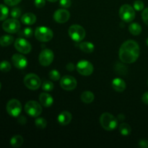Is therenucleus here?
I'll use <instances>...</instances> for the list:
<instances>
[{"mask_svg": "<svg viewBox=\"0 0 148 148\" xmlns=\"http://www.w3.org/2000/svg\"><path fill=\"white\" fill-rule=\"evenodd\" d=\"M69 37L75 42H79L85 38L86 32L85 29L79 25H72L68 30Z\"/></svg>", "mask_w": 148, "mask_h": 148, "instance_id": "4", "label": "nucleus"}, {"mask_svg": "<svg viewBox=\"0 0 148 148\" xmlns=\"http://www.w3.org/2000/svg\"><path fill=\"white\" fill-rule=\"evenodd\" d=\"M70 17V13L68 10L64 9H59L56 10L53 14V19L56 23H65L69 20Z\"/></svg>", "mask_w": 148, "mask_h": 148, "instance_id": "14", "label": "nucleus"}, {"mask_svg": "<svg viewBox=\"0 0 148 148\" xmlns=\"http://www.w3.org/2000/svg\"><path fill=\"white\" fill-rule=\"evenodd\" d=\"M35 124L38 129L43 130V129L46 128V125H47V121L44 118L40 117V118H37L35 120Z\"/></svg>", "mask_w": 148, "mask_h": 148, "instance_id": "27", "label": "nucleus"}, {"mask_svg": "<svg viewBox=\"0 0 148 148\" xmlns=\"http://www.w3.org/2000/svg\"><path fill=\"white\" fill-rule=\"evenodd\" d=\"M140 46L138 43L132 40L124 42L121 46L119 52L120 60L124 63H134L140 56Z\"/></svg>", "mask_w": 148, "mask_h": 148, "instance_id": "1", "label": "nucleus"}, {"mask_svg": "<svg viewBox=\"0 0 148 148\" xmlns=\"http://www.w3.org/2000/svg\"><path fill=\"white\" fill-rule=\"evenodd\" d=\"M79 49L85 53H90L95 49V46L93 45V43H90V42H82L79 44Z\"/></svg>", "mask_w": 148, "mask_h": 148, "instance_id": "20", "label": "nucleus"}, {"mask_svg": "<svg viewBox=\"0 0 148 148\" xmlns=\"http://www.w3.org/2000/svg\"><path fill=\"white\" fill-rule=\"evenodd\" d=\"M23 121H26V118H25V116H21L20 119H19V120H18V121H19V122H20L21 124H23Z\"/></svg>", "mask_w": 148, "mask_h": 148, "instance_id": "41", "label": "nucleus"}, {"mask_svg": "<svg viewBox=\"0 0 148 148\" xmlns=\"http://www.w3.org/2000/svg\"><path fill=\"white\" fill-rule=\"evenodd\" d=\"M7 111L10 116L13 117H17L20 115L22 111L21 103L17 99H12L7 103Z\"/></svg>", "mask_w": 148, "mask_h": 148, "instance_id": "8", "label": "nucleus"}, {"mask_svg": "<svg viewBox=\"0 0 148 148\" xmlns=\"http://www.w3.org/2000/svg\"><path fill=\"white\" fill-rule=\"evenodd\" d=\"M10 14H11V16L12 17V18L17 19L21 16V10L19 8H17V7H15V8H13L11 10Z\"/></svg>", "mask_w": 148, "mask_h": 148, "instance_id": "33", "label": "nucleus"}, {"mask_svg": "<svg viewBox=\"0 0 148 148\" xmlns=\"http://www.w3.org/2000/svg\"><path fill=\"white\" fill-rule=\"evenodd\" d=\"M100 123L103 128L106 131H112L118 126V120L109 113H104L100 117Z\"/></svg>", "mask_w": 148, "mask_h": 148, "instance_id": "2", "label": "nucleus"}, {"mask_svg": "<svg viewBox=\"0 0 148 148\" xmlns=\"http://www.w3.org/2000/svg\"><path fill=\"white\" fill-rule=\"evenodd\" d=\"M142 18H143L144 23L148 25V7L143 10V13H142Z\"/></svg>", "mask_w": 148, "mask_h": 148, "instance_id": "34", "label": "nucleus"}, {"mask_svg": "<svg viewBox=\"0 0 148 148\" xmlns=\"http://www.w3.org/2000/svg\"><path fill=\"white\" fill-rule=\"evenodd\" d=\"M49 1H50V2H55V1H58V0H48Z\"/></svg>", "mask_w": 148, "mask_h": 148, "instance_id": "42", "label": "nucleus"}, {"mask_svg": "<svg viewBox=\"0 0 148 148\" xmlns=\"http://www.w3.org/2000/svg\"><path fill=\"white\" fill-rule=\"evenodd\" d=\"M129 30H130V33L133 36H138L141 33L142 27L138 23H132L130 27H129Z\"/></svg>", "mask_w": 148, "mask_h": 148, "instance_id": "24", "label": "nucleus"}, {"mask_svg": "<svg viewBox=\"0 0 148 148\" xmlns=\"http://www.w3.org/2000/svg\"><path fill=\"white\" fill-rule=\"evenodd\" d=\"M53 58H54V55H53V51L49 49H45L42 50L39 54V63L43 66H49L53 62Z\"/></svg>", "mask_w": 148, "mask_h": 148, "instance_id": "10", "label": "nucleus"}, {"mask_svg": "<svg viewBox=\"0 0 148 148\" xmlns=\"http://www.w3.org/2000/svg\"><path fill=\"white\" fill-rule=\"evenodd\" d=\"M77 80L74 77L70 75H65L61 79L60 85L64 90L67 91L72 90L77 87Z\"/></svg>", "mask_w": 148, "mask_h": 148, "instance_id": "13", "label": "nucleus"}, {"mask_svg": "<svg viewBox=\"0 0 148 148\" xmlns=\"http://www.w3.org/2000/svg\"><path fill=\"white\" fill-rule=\"evenodd\" d=\"M112 87L116 92H123L126 89V83L121 78H115L112 81Z\"/></svg>", "mask_w": 148, "mask_h": 148, "instance_id": "18", "label": "nucleus"}, {"mask_svg": "<svg viewBox=\"0 0 148 148\" xmlns=\"http://www.w3.org/2000/svg\"><path fill=\"white\" fill-rule=\"evenodd\" d=\"M14 48L19 52L24 54L30 53L32 49V46L30 43L26 39L23 38H18L14 41Z\"/></svg>", "mask_w": 148, "mask_h": 148, "instance_id": "12", "label": "nucleus"}, {"mask_svg": "<svg viewBox=\"0 0 148 148\" xmlns=\"http://www.w3.org/2000/svg\"><path fill=\"white\" fill-rule=\"evenodd\" d=\"M142 101H143V102L144 103L147 104L148 105V92H145V93L143 94V97H142Z\"/></svg>", "mask_w": 148, "mask_h": 148, "instance_id": "39", "label": "nucleus"}, {"mask_svg": "<svg viewBox=\"0 0 148 148\" xmlns=\"http://www.w3.org/2000/svg\"><path fill=\"white\" fill-rule=\"evenodd\" d=\"M72 114L69 111H62L60 114H59L57 117L58 122L62 126H66L68 124L70 123V121H72Z\"/></svg>", "mask_w": 148, "mask_h": 148, "instance_id": "16", "label": "nucleus"}, {"mask_svg": "<svg viewBox=\"0 0 148 148\" xmlns=\"http://www.w3.org/2000/svg\"><path fill=\"white\" fill-rule=\"evenodd\" d=\"M34 4L37 8H42L46 4V0H35Z\"/></svg>", "mask_w": 148, "mask_h": 148, "instance_id": "36", "label": "nucleus"}, {"mask_svg": "<svg viewBox=\"0 0 148 148\" xmlns=\"http://www.w3.org/2000/svg\"><path fill=\"white\" fill-rule=\"evenodd\" d=\"M144 3L141 0H136L134 2V4H133V7L137 11H141V10H144Z\"/></svg>", "mask_w": 148, "mask_h": 148, "instance_id": "32", "label": "nucleus"}, {"mask_svg": "<svg viewBox=\"0 0 148 148\" xmlns=\"http://www.w3.org/2000/svg\"><path fill=\"white\" fill-rule=\"evenodd\" d=\"M146 43H147V46H148V38H147V40H146Z\"/></svg>", "mask_w": 148, "mask_h": 148, "instance_id": "43", "label": "nucleus"}, {"mask_svg": "<svg viewBox=\"0 0 148 148\" xmlns=\"http://www.w3.org/2000/svg\"><path fill=\"white\" fill-rule=\"evenodd\" d=\"M11 69V64L7 61H2L0 63V70L3 72H7Z\"/></svg>", "mask_w": 148, "mask_h": 148, "instance_id": "29", "label": "nucleus"}, {"mask_svg": "<svg viewBox=\"0 0 148 148\" xmlns=\"http://www.w3.org/2000/svg\"><path fill=\"white\" fill-rule=\"evenodd\" d=\"M72 4L71 0H60V5L64 8H68Z\"/></svg>", "mask_w": 148, "mask_h": 148, "instance_id": "37", "label": "nucleus"}, {"mask_svg": "<svg viewBox=\"0 0 148 148\" xmlns=\"http://www.w3.org/2000/svg\"><path fill=\"white\" fill-rule=\"evenodd\" d=\"M76 69L80 75L89 76L93 72V65L87 60H81L77 64Z\"/></svg>", "mask_w": 148, "mask_h": 148, "instance_id": "11", "label": "nucleus"}, {"mask_svg": "<svg viewBox=\"0 0 148 148\" xmlns=\"http://www.w3.org/2000/svg\"><path fill=\"white\" fill-rule=\"evenodd\" d=\"M21 1L22 0H4V3H5L6 4H7L8 6H11V7L17 5V4H19Z\"/></svg>", "mask_w": 148, "mask_h": 148, "instance_id": "35", "label": "nucleus"}, {"mask_svg": "<svg viewBox=\"0 0 148 148\" xmlns=\"http://www.w3.org/2000/svg\"><path fill=\"white\" fill-rule=\"evenodd\" d=\"M119 132L123 136H128L131 134L132 128L128 124L123 123L119 126Z\"/></svg>", "mask_w": 148, "mask_h": 148, "instance_id": "25", "label": "nucleus"}, {"mask_svg": "<svg viewBox=\"0 0 148 148\" xmlns=\"http://www.w3.org/2000/svg\"><path fill=\"white\" fill-rule=\"evenodd\" d=\"M14 42V37L10 35H5L0 37V46H8Z\"/></svg>", "mask_w": 148, "mask_h": 148, "instance_id": "22", "label": "nucleus"}, {"mask_svg": "<svg viewBox=\"0 0 148 148\" xmlns=\"http://www.w3.org/2000/svg\"><path fill=\"white\" fill-rule=\"evenodd\" d=\"M81 100L85 103H91L94 101V94L90 91H84L80 96Z\"/></svg>", "mask_w": 148, "mask_h": 148, "instance_id": "21", "label": "nucleus"}, {"mask_svg": "<svg viewBox=\"0 0 148 148\" xmlns=\"http://www.w3.org/2000/svg\"><path fill=\"white\" fill-rule=\"evenodd\" d=\"M25 111L30 116L38 117L41 114L42 107L37 101H30L25 106Z\"/></svg>", "mask_w": 148, "mask_h": 148, "instance_id": "7", "label": "nucleus"}, {"mask_svg": "<svg viewBox=\"0 0 148 148\" xmlns=\"http://www.w3.org/2000/svg\"><path fill=\"white\" fill-rule=\"evenodd\" d=\"M139 145L143 148H148V140H140V143H139Z\"/></svg>", "mask_w": 148, "mask_h": 148, "instance_id": "38", "label": "nucleus"}, {"mask_svg": "<svg viewBox=\"0 0 148 148\" xmlns=\"http://www.w3.org/2000/svg\"><path fill=\"white\" fill-rule=\"evenodd\" d=\"M23 144V138L20 135H14L10 140V145L13 147H20Z\"/></svg>", "mask_w": 148, "mask_h": 148, "instance_id": "23", "label": "nucleus"}, {"mask_svg": "<svg viewBox=\"0 0 148 148\" xmlns=\"http://www.w3.org/2000/svg\"><path fill=\"white\" fill-rule=\"evenodd\" d=\"M53 88H54V85H53V82H51V81H44L42 84V88L46 92H51L53 90Z\"/></svg>", "mask_w": 148, "mask_h": 148, "instance_id": "28", "label": "nucleus"}, {"mask_svg": "<svg viewBox=\"0 0 148 148\" xmlns=\"http://www.w3.org/2000/svg\"><path fill=\"white\" fill-rule=\"evenodd\" d=\"M2 28L9 33H16L20 30V23L17 19H8L2 23Z\"/></svg>", "mask_w": 148, "mask_h": 148, "instance_id": "9", "label": "nucleus"}, {"mask_svg": "<svg viewBox=\"0 0 148 148\" xmlns=\"http://www.w3.org/2000/svg\"><path fill=\"white\" fill-rule=\"evenodd\" d=\"M75 69V66L72 63H69L67 65H66V69H67V70L73 71Z\"/></svg>", "mask_w": 148, "mask_h": 148, "instance_id": "40", "label": "nucleus"}, {"mask_svg": "<svg viewBox=\"0 0 148 148\" xmlns=\"http://www.w3.org/2000/svg\"><path fill=\"white\" fill-rule=\"evenodd\" d=\"M119 17L123 21L130 23L135 17V11L134 7L130 4H124L119 9Z\"/></svg>", "mask_w": 148, "mask_h": 148, "instance_id": "5", "label": "nucleus"}, {"mask_svg": "<svg viewBox=\"0 0 148 148\" xmlns=\"http://www.w3.org/2000/svg\"><path fill=\"white\" fill-rule=\"evenodd\" d=\"M12 62L13 65L17 69H25L27 65V60L25 56L19 53H15L13 55L12 57Z\"/></svg>", "mask_w": 148, "mask_h": 148, "instance_id": "15", "label": "nucleus"}, {"mask_svg": "<svg viewBox=\"0 0 148 148\" xmlns=\"http://www.w3.org/2000/svg\"><path fill=\"white\" fill-rule=\"evenodd\" d=\"M24 84L28 89L31 90H36L38 89L41 85V81L38 75L30 73L25 77Z\"/></svg>", "mask_w": 148, "mask_h": 148, "instance_id": "6", "label": "nucleus"}, {"mask_svg": "<svg viewBox=\"0 0 148 148\" xmlns=\"http://www.w3.org/2000/svg\"><path fill=\"white\" fill-rule=\"evenodd\" d=\"M1 82H0V90H1Z\"/></svg>", "mask_w": 148, "mask_h": 148, "instance_id": "44", "label": "nucleus"}, {"mask_svg": "<svg viewBox=\"0 0 148 148\" xmlns=\"http://www.w3.org/2000/svg\"><path fill=\"white\" fill-rule=\"evenodd\" d=\"M39 101L43 106L49 108L53 104V99L51 95L47 92H42L39 95Z\"/></svg>", "mask_w": 148, "mask_h": 148, "instance_id": "17", "label": "nucleus"}, {"mask_svg": "<svg viewBox=\"0 0 148 148\" xmlns=\"http://www.w3.org/2000/svg\"><path fill=\"white\" fill-rule=\"evenodd\" d=\"M20 35H21L25 38H30L33 35V31L30 27H25L20 32Z\"/></svg>", "mask_w": 148, "mask_h": 148, "instance_id": "31", "label": "nucleus"}, {"mask_svg": "<svg viewBox=\"0 0 148 148\" xmlns=\"http://www.w3.org/2000/svg\"><path fill=\"white\" fill-rule=\"evenodd\" d=\"M21 21L23 24L27 25H31L36 23V16L31 12L25 13L22 16Z\"/></svg>", "mask_w": 148, "mask_h": 148, "instance_id": "19", "label": "nucleus"}, {"mask_svg": "<svg viewBox=\"0 0 148 148\" xmlns=\"http://www.w3.org/2000/svg\"><path fill=\"white\" fill-rule=\"evenodd\" d=\"M9 14V9L4 4H0V21L4 20Z\"/></svg>", "mask_w": 148, "mask_h": 148, "instance_id": "26", "label": "nucleus"}, {"mask_svg": "<svg viewBox=\"0 0 148 148\" xmlns=\"http://www.w3.org/2000/svg\"><path fill=\"white\" fill-rule=\"evenodd\" d=\"M49 77L51 80L57 81L61 78L60 73H59V71L56 70V69H53V70L49 72Z\"/></svg>", "mask_w": 148, "mask_h": 148, "instance_id": "30", "label": "nucleus"}, {"mask_svg": "<svg viewBox=\"0 0 148 148\" xmlns=\"http://www.w3.org/2000/svg\"><path fill=\"white\" fill-rule=\"evenodd\" d=\"M53 31L48 27L40 26L35 30V37L40 42L50 41L53 38Z\"/></svg>", "mask_w": 148, "mask_h": 148, "instance_id": "3", "label": "nucleus"}]
</instances>
